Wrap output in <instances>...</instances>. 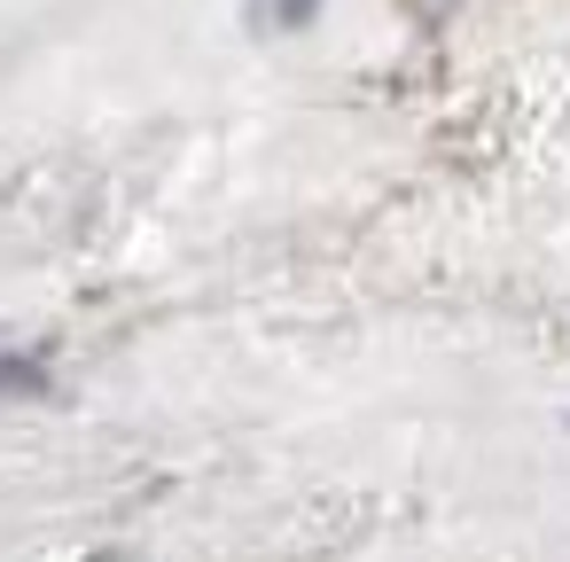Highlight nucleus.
I'll return each mask as SVG.
<instances>
[{"label": "nucleus", "mask_w": 570, "mask_h": 562, "mask_svg": "<svg viewBox=\"0 0 570 562\" xmlns=\"http://www.w3.org/2000/svg\"><path fill=\"white\" fill-rule=\"evenodd\" d=\"M48 391V352H0V398Z\"/></svg>", "instance_id": "1"}, {"label": "nucleus", "mask_w": 570, "mask_h": 562, "mask_svg": "<svg viewBox=\"0 0 570 562\" xmlns=\"http://www.w3.org/2000/svg\"><path fill=\"white\" fill-rule=\"evenodd\" d=\"M313 9L321 0H250V24L258 32H297V24H313Z\"/></svg>", "instance_id": "2"}]
</instances>
